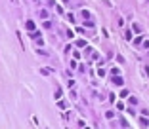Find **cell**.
Wrapping results in <instances>:
<instances>
[{"label":"cell","mask_w":149,"mask_h":129,"mask_svg":"<svg viewBox=\"0 0 149 129\" xmlns=\"http://www.w3.org/2000/svg\"><path fill=\"white\" fill-rule=\"evenodd\" d=\"M27 29H29V30H33V29H35V25H33V21H29V23H27Z\"/></svg>","instance_id":"7a4b0ae2"},{"label":"cell","mask_w":149,"mask_h":129,"mask_svg":"<svg viewBox=\"0 0 149 129\" xmlns=\"http://www.w3.org/2000/svg\"><path fill=\"white\" fill-rule=\"evenodd\" d=\"M113 82H115V84H117V86H123V80H120V78H115Z\"/></svg>","instance_id":"6da1fadb"}]
</instances>
